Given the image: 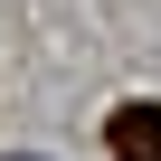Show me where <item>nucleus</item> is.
I'll list each match as a JSON object with an SVG mask.
<instances>
[{"mask_svg":"<svg viewBox=\"0 0 161 161\" xmlns=\"http://www.w3.org/2000/svg\"><path fill=\"white\" fill-rule=\"evenodd\" d=\"M104 152L114 161H161V104H114L104 114Z\"/></svg>","mask_w":161,"mask_h":161,"instance_id":"1","label":"nucleus"},{"mask_svg":"<svg viewBox=\"0 0 161 161\" xmlns=\"http://www.w3.org/2000/svg\"><path fill=\"white\" fill-rule=\"evenodd\" d=\"M10 161H38V152H10Z\"/></svg>","mask_w":161,"mask_h":161,"instance_id":"2","label":"nucleus"}]
</instances>
